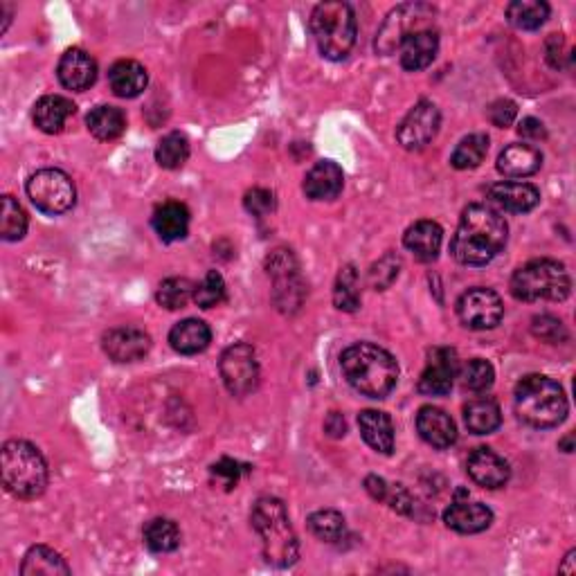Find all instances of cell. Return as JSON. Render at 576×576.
<instances>
[{
  "label": "cell",
  "mask_w": 576,
  "mask_h": 576,
  "mask_svg": "<svg viewBox=\"0 0 576 576\" xmlns=\"http://www.w3.org/2000/svg\"><path fill=\"white\" fill-rule=\"evenodd\" d=\"M507 221L489 205H468L455 237L450 241V252L464 266H486L507 243Z\"/></svg>",
  "instance_id": "cell-1"
},
{
  "label": "cell",
  "mask_w": 576,
  "mask_h": 576,
  "mask_svg": "<svg viewBox=\"0 0 576 576\" xmlns=\"http://www.w3.org/2000/svg\"><path fill=\"white\" fill-rule=\"evenodd\" d=\"M340 367L347 383L369 399H385L399 381V365L394 356L372 342L347 347L340 356Z\"/></svg>",
  "instance_id": "cell-2"
},
{
  "label": "cell",
  "mask_w": 576,
  "mask_h": 576,
  "mask_svg": "<svg viewBox=\"0 0 576 576\" xmlns=\"http://www.w3.org/2000/svg\"><path fill=\"white\" fill-rule=\"evenodd\" d=\"M252 529L257 531L264 549V558L275 567H291L300 558V543L288 520L282 500L261 498L252 509Z\"/></svg>",
  "instance_id": "cell-3"
},
{
  "label": "cell",
  "mask_w": 576,
  "mask_h": 576,
  "mask_svg": "<svg viewBox=\"0 0 576 576\" xmlns=\"http://www.w3.org/2000/svg\"><path fill=\"white\" fill-rule=\"evenodd\" d=\"M0 468H3L5 489L14 498H39L48 486V464H45L41 450L30 441H7L0 453Z\"/></svg>",
  "instance_id": "cell-4"
},
{
  "label": "cell",
  "mask_w": 576,
  "mask_h": 576,
  "mask_svg": "<svg viewBox=\"0 0 576 576\" xmlns=\"http://www.w3.org/2000/svg\"><path fill=\"white\" fill-rule=\"evenodd\" d=\"M516 412L531 428H554L567 417V396L556 381L529 374L516 385Z\"/></svg>",
  "instance_id": "cell-5"
},
{
  "label": "cell",
  "mask_w": 576,
  "mask_h": 576,
  "mask_svg": "<svg viewBox=\"0 0 576 576\" xmlns=\"http://www.w3.org/2000/svg\"><path fill=\"white\" fill-rule=\"evenodd\" d=\"M311 32L324 59L342 61L356 43V14L347 3H320L311 14Z\"/></svg>",
  "instance_id": "cell-6"
},
{
  "label": "cell",
  "mask_w": 576,
  "mask_h": 576,
  "mask_svg": "<svg viewBox=\"0 0 576 576\" xmlns=\"http://www.w3.org/2000/svg\"><path fill=\"white\" fill-rule=\"evenodd\" d=\"M570 275L554 259H534L511 277V293L520 302H563L570 295Z\"/></svg>",
  "instance_id": "cell-7"
},
{
  "label": "cell",
  "mask_w": 576,
  "mask_h": 576,
  "mask_svg": "<svg viewBox=\"0 0 576 576\" xmlns=\"http://www.w3.org/2000/svg\"><path fill=\"white\" fill-rule=\"evenodd\" d=\"M27 196L36 210L50 216L68 212L75 205V183L61 169H41L27 180Z\"/></svg>",
  "instance_id": "cell-8"
},
{
  "label": "cell",
  "mask_w": 576,
  "mask_h": 576,
  "mask_svg": "<svg viewBox=\"0 0 576 576\" xmlns=\"http://www.w3.org/2000/svg\"><path fill=\"white\" fill-rule=\"evenodd\" d=\"M435 16V9L426 3H405L392 9L390 16L376 34V50L381 54H392L410 34L430 27V18Z\"/></svg>",
  "instance_id": "cell-9"
},
{
  "label": "cell",
  "mask_w": 576,
  "mask_h": 576,
  "mask_svg": "<svg viewBox=\"0 0 576 576\" xmlns=\"http://www.w3.org/2000/svg\"><path fill=\"white\" fill-rule=\"evenodd\" d=\"M221 378L228 392L234 396H248L257 390L259 363L255 349L246 342H237L223 351L221 356Z\"/></svg>",
  "instance_id": "cell-10"
},
{
  "label": "cell",
  "mask_w": 576,
  "mask_h": 576,
  "mask_svg": "<svg viewBox=\"0 0 576 576\" xmlns=\"http://www.w3.org/2000/svg\"><path fill=\"white\" fill-rule=\"evenodd\" d=\"M457 315L464 327L473 331H486L498 327L504 315V304L500 295L491 291V288H471V291L459 297Z\"/></svg>",
  "instance_id": "cell-11"
},
{
  "label": "cell",
  "mask_w": 576,
  "mask_h": 576,
  "mask_svg": "<svg viewBox=\"0 0 576 576\" xmlns=\"http://www.w3.org/2000/svg\"><path fill=\"white\" fill-rule=\"evenodd\" d=\"M268 273L275 279V304L282 311L300 309L304 300V282L291 250H277L268 259Z\"/></svg>",
  "instance_id": "cell-12"
},
{
  "label": "cell",
  "mask_w": 576,
  "mask_h": 576,
  "mask_svg": "<svg viewBox=\"0 0 576 576\" xmlns=\"http://www.w3.org/2000/svg\"><path fill=\"white\" fill-rule=\"evenodd\" d=\"M439 124H441L439 108L428 102V99H421V102L405 115V120L401 122L399 129H396V140H399L403 149L419 151L435 140Z\"/></svg>",
  "instance_id": "cell-13"
},
{
  "label": "cell",
  "mask_w": 576,
  "mask_h": 576,
  "mask_svg": "<svg viewBox=\"0 0 576 576\" xmlns=\"http://www.w3.org/2000/svg\"><path fill=\"white\" fill-rule=\"evenodd\" d=\"M459 372V356L453 347H435L428 354L426 369L419 378V392L426 396H444L450 392Z\"/></svg>",
  "instance_id": "cell-14"
},
{
  "label": "cell",
  "mask_w": 576,
  "mask_h": 576,
  "mask_svg": "<svg viewBox=\"0 0 576 576\" xmlns=\"http://www.w3.org/2000/svg\"><path fill=\"white\" fill-rule=\"evenodd\" d=\"M102 347L115 363H135L149 354L151 338L147 331L138 327H117L104 333Z\"/></svg>",
  "instance_id": "cell-15"
},
{
  "label": "cell",
  "mask_w": 576,
  "mask_h": 576,
  "mask_svg": "<svg viewBox=\"0 0 576 576\" xmlns=\"http://www.w3.org/2000/svg\"><path fill=\"white\" fill-rule=\"evenodd\" d=\"M466 471L484 489H500L509 482V464L491 448H475L466 462Z\"/></svg>",
  "instance_id": "cell-16"
},
{
  "label": "cell",
  "mask_w": 576,
  "mask_h": 576,
  "mask_svg": "<svg viewBox=\"0 0 576 576\" xmlns=\"http://www.w3.org/2000/svg\"><path fill=\"white\" fill-rule=\"evenodd\" d=\"M57 75L63 88L81 93V90H86L95 84L97 63L86 50L72 48L59 59Z\"/></svg>",
  "instance_id": "cell-17"
},
{
  "label": "cell",
  "mask_w": 576,
  "mask_h": 576,
  "mask_svg": "<svg viewBox=\"0 0 576 576\" xmlns=\"http://www.w3.org/2000/svg\"><path fill=\"white\" fill-rule=\"evenodd\" d=\"M444 522L448 529L457 531V534H480V531L491 527L493 511L482 502L457 500L444 511Z\"/></svg>",
  "instance_id": "cell-18"
},
{
  "label": "cell",
  "mask_w": 576,
  "mask_h": 576,
  "mask_svg": "<svg viewBox=\"0 0 576 576\" xmlns=\"http://www.w3.org/2000/svg\"><path fill=\"white\" fill-rule=\"evenodd\" d=\"M417 430L423 441L435 448H450L457 441V426L453 417L435 405H426L417 414Z\"/></svg>",
  "instance_id": "cell-19"
},
{
  "label": "cell",
  "mask_w": 576,
  "mask_h": 576,
  "mask_svg": "<svg viewBox=\"0 0 576 576\" xmlns=\"http://www.w3.org/2000/svg\"><path fill=\"white\" fill-rule=\"evenodd\" d=\"M491 203H495L504 212L525 214L531 212L540 203V192L529 183H516V180H502L489 189Z\"/></svg>",
  "instance_id": "cell-20"
},
{
  "label": "cell",
  "mask_w": 576,
  "mask_h": 576,
  "mask_svg": "<svg viewBox=\"0 0 576 576\" xmlns=\"http://www.w3.org/2000/svg\"><path fill=\"white\" fill-rule=\"evenodd\" d=\"M345 187V174L333 160H322L313 165L304 178V194L311 201H333Z\"/></svg>",
  "instance_id": "cell-21"
},
{
  "label": "cell",
  "mask_w": 576,
  "mask_h": 576,
  "mask_svg": "<svg viewBox=\"0 0 576 576\" xmlns=\"http://www.w3.org/2000/svg\"><path fill=\"white\" fill-rule=\"evenodd\" d=\"M437 50H439V34L432 30V27L414 32L401 43V66L412 72L428 68L430 63L435 61Z\"/></svg>",
  "instance_id": "cell-22"
},
{
  "label": "cell",
  "mask_w": 576,
  "mask_h": 576,
  "mask_svg": "<svg viewBox=\"0 0 576 576\" xmlns=\"http://www.w3.org/2000/svg\"><path fill=\"white\" fill-rule=\"evenodd\" d=\"M151 225L158 237L167 243H174L187 237L189 232V210L185 203L165 201L156 207L151 216Z\"/></svg>",
  "instance_id": "cell-23"
},
{
  "label": "cell",
  "mask_w": 576,
  "mask_h": 576,
  "mask_svg": "<svg viewBox=\"0 0 576 576\" xmlns=\"http://www.w3.org/2000/svg\"><path fill=\"white\" fill-rule=\"evenodd\" d=\"M543 167V153L531 144H509L498 156V171L507 178L534 176Z\"/></svg>",
  "instance_id": "cell-24"
},
{
  "label": "cell",
  "mask_w": 576,
  "mask_h": 576,
  "mask_svg": "<svg viewBox=\"0 0 576 576\" xmlns=\"http://www.w3.org/2000/svg\"><path fill=\"white\" fill-rule=\"evenodd\" d=\"M75 104L63 95H45L34 106V124L36 129L54 135L61 133L63 126L75 115Z\"/></svg>",
  "instance_id": "cell-25"
},
{
  "label": "cell",
  "mask_w": 576,
  "mask_h": 576,
  "mask_svg": "<svg viewBox=\"0 0 576 576\" xmlns=\"http://www.w3.org/2000/svg\"><path fill=\"white\" fill-rule=\"evenodd\" d=\"M212 342V331L203 320L187 318L183 322H178L174 329L169 331V345L174 351L183 356H194L201 354Z\"/></svg>",
  "instance_id": "cell-26"
},
{
  "label": "cell",
  "mask_w": 576,
  "mask_h": 576,
  "mask_svg": "<svg viewBox=\"0 0 576 576\" xmlns=\"http://www.w3.org/2000/svg\"><path fill=\"white\" fill-rule=\"evenodd\" d=\"M441 241H444V232L435 221H417L403 234V246L419 261L437 259Z\"/></svg>",
  "instance_id": "cell-27"
},
{
  "label": "cell",
  "mask_w": 576,
  "mask_h": 576,
  "mask_svg": "<svg viewBox=\"0 0 576 576\" xmlns=\"http://www.w3.org/2000/svg\"><path fill=\"white\" fill-rule=\"evenodd\" d=\"M358 426L360 435L367 441V446H372L376 453L390 455L394 450V426L392 419L385 412L378 410H363L358 414Z\"/></svg>",
  "instance_id": "cell-28"
},
{
  "label": "cell",
  "mask_w": 576,
  "mask_h": 576,
  "mask_svg": "<svg viewBox=\"0 0 576 576\" xmlns=\"http://www.w3.org/2000/svg\"><path fill=\"white\" fill-rule=\"evenodd\" d=\"M147 70H144L142 63L133 59H122L117 61L115 66L108 72V84L117 97L131 99L138 97L144 88H147Z\"/></svg>",
  "instance_id": "cell-29"
},
{
  "label": "cell",
  "mask_w": 576,
  "mask_h": 576,
  "mask_svg": "<svg viewBox=\"0 0 576 576\" xmlns=\"http://www.w3.org/2000/svg\"><path fill=\"white\" fill-rule=\"evenodd\" d=\"M21 574L25 576H59L70 574L68 563L63 561L59 552H54L48 545H36L25 554Z\"/></svg>",
  "instance_id": "cell-30"
},
{
  "label": "cell",
  "mask_w": 576,
  "mask_h": 576,
  "mask_svg": "<svg viewBox=\"0 0 576 576\" xmlns=\"http://www.w3.org/2000/svg\"><path fill=\"white\" fill-rule=\"evenodd\" d=\"M464 423L473 435H491L502 423L500 405L493 399H475L464 408Z\"/></svg>",
  "instance_id": "cell-31"
},
{
  "label": "cell",
  "mask_w": 576,
  "mask_h": 576,
  "mask_svg": "<svg viewBox=\"0 0 576 576\" xmlns=\"http://www.w3.org/2000/svg\"><path fill=\"white\" fill-rule=\"evenodd\" d=\"M88 131L95 135L97 140L108 142L120 138L126 126V117L117 106H97L86 117Z\"/></svg>",
  "instance_id": "cell-32"
},
{
  "label": "cell",
  "mask_w": 576,
  "mask_h": 576,
  "mask_svg": "<svg viewBox=\"0 0 576 576\" xmlns=\"http://www.w3.org/2000/svg\"><path fill=\"white\" fill-rule=\"evenodd\" d=\"M144 545L156 554H169L180 545V529L174 520L153 518L144 527Z\"/></svg>",
  "instance_id": "cell-33"
},
{
  "label": "cell",
  "mask_w": 576,
  "mask_h": 576,
  "mask_svg": "<svg viewBox=\"0 0 576 576\" xmlns=\"http://www.w3.org/2000/svg\"><path fill=\"white\" fill-rule=\"evenodd\" d=\"M365 489L369 491V495H372L374 500L387 502L394 511L405 513V516L412 513V509H414L412 495L405 491V486H401V484H387L383 477L369 475L365 480Z\"/></svg>",
  "instance_id": "cell-34"
},
{
  "label": "cell",
  "mask_w": 576,
  "mask_h": 576,
  "mask_svg": "<svg viewBox=\"0 0 576 576\" xmlns=\"http://www.w3.org/2000/svg\"><path fill=\"white\" fill-rule=\"evenodd\" d=\"M486 153H489V135L486 133H471L457 144L453 156H450V165L455 169H475L480 167Z\"/></svg>",
  "instance_id": "cell-35"
},
{
  "label": "cell",
  "mask_w": 576,
  "mask_h": 576,
  "mask_svg": "<svg viewBox=\"0 0 576 576\" xmlns=\"http://www.w3.org/2000/svg\"><path fill=\"white\" fill-rule=\"evenodd\" d=\"M549 5L543 0H513L507 5V18L518 30H538L547 21Z\"/></svg>",
  "instance_id": "cell-36"
},
{
  "label": "cell",
  "mask_w": 576,
  "mask_h": 576,
  "mask_svg": "<svg viewBox=\"0 0 576 576\" xmlns=\"http://www.w3.org/2000/svg\"><path fill=\"white\" fill-rule=\"evenodd\" d=\"M27 232V214L14 196H3L0 203V237L5 241L23 239Z\"/></svg>",
  "instance_id": "cell-37"
},
{
  "label": "cell",
  "mask_w": 576,
  "mask_h": 576,
  "mask_svg": "<svg viewBox=\"0 0 576 576\" xmlns=\"http://www.w3.org/2000/svg\"><path fill=\"white\" fill-rule=\"evenodd\" d=\"M309 529L315 538L324 540V543H338V540H342L347 534L345 518H342V513L333 509H322V511L311 513Z\"/></svg>",
  "instance_id": "cell-38"
},
{
  "label": "cell",
  "mask_w": 576,
  "mask_h": 576,
  "mask_svg": "<svg viewBox=\"0 0 576 576\" xmlns=\"http://www.w3.org/2000/svg\"><path fill=\"white\" fill-rule=\"evenodd\" d=\"M189 158V140L183 133H167L158 142L156 160L162 169H180Z\"/></svg>",
  "instance_id": "cell-39"
},
{
  "label": "cell",
  "mask_w": 576,
  "mask_h": 576,
  "mask_svg": "<svg viewBox=\"0 0 576 576\" xmlns=\"http://www.w3.org/2000/svg\"><path fill=\"white\" fill-rule=\"evenodd\" d=\"M333 304H336V309L347 313H354L360 306L358 273L354 266H345L338 273L336 288H333Z\"/></svg>",
  "instance_id": "cell-40"
},
{
  "label": "cell",
  "mask_w": 576,
  "mask_h": 576,
  "mask_svg": "<svg viewBox=\"0 0 576 576\" xmlns=\"http://www.w3.org/2000/svg\"><path fill=\"white\" fill-rule=\"evenodd\" d=\"M194 284L187 277H169L158 288V304L169 311H178L194 297Z\"/></svg>",
  "instance_id": "cell-41"
},
{
  "label": "cell",
  "mask_w": 576,
  "mask_h": 576,
  "mask_svg": "<svg viewBox=\"0 0 576 576\" xmlns=\"http://www.w3.org/2000/svg\"><path fill=\"white\" fill-rule=\"evenodd\" d=\"M192 300L201 306V309H214V306H219L225 300L223 277L216 273V270H210L203 282L194 288Z\"/></svg>",
  "instance_id": "cell-42"
},
{
  "label": "cell",
  "mask_w": 576,
  "mask_h": 576,
  "mask_svg": "<svg viewBox=\"0 0 576 576\" xmlns=\"http://www.w3.org/2000/svg\"><path fill=\"white\" fill-rule=\"evenodd\" d=\"M493 381H495V369L489 360H484V358H473L462 372V383L466 390H471V392L489 390Z\"/></svg>",
  "instance_id": "cell-43"
},
{
  "label": "cell",
  "mask_w": 576,
  "mask_h": 576,
  "mask_svg": "<svg viewBox=\"0 0 576 576\" xmlns=\"http://www.w3.org/2000/svg\"><path fill=\"white\" fill-rule=\"evenodd\" d=\"M401 270V259L390 252L383 259H378L376 264L369 270V284H372L376 291H385L387 286H392V282L399 277Z\"/></svg>",
  "instance_id": "cell-44"
},
{
  "label": "cell",
  "mask_w": 576,
  "mask_h": 576,
  "mask_svg": "<svg viewBox=\"0 0 576 576\" xmlns=\"http://www.w3.org/2000/svg\"><path fill=\"white\" fill-rule=\"evenodd\" d=\"M531 331L534 336L549 342V345H558V342L567 340V329L563 327V322L552 315H536L534 322H531Z\"/></svg>",
  "instance_id": "cell-45"
},
{
  "label": "cell",
  "mask_w": 576,
  "mask_h": 576,
  "mask_svg": "<svg viewBox=\"0 0 576 576\" xmlns=\"http://www.w3.org/2000/svg\"><path fill=\"white\" fill-rule=\"evenodd\" d=\"M243 205H246V210L252 216L261 219V216H268L270 212L275 210V194L270 192V189L255 187V189H250L246 198H243Z\"/></svg>",
  "instance_id": "cell-46"
},
{
  "label": "cell",
  "mask_w": 576,
  "mask_h": 576,
  "mask_svg": "<svg viewBox=\"0 0 576 576\" xmlns=\"http://www.w3.org/2000/svg\"><path fill=\"white\" fill-rule=\"evenodd\" d=\"M210 473H212V477L216 480V484L223 486L225 491H232L234 486H237L239 477H241V466H239V462H234V459L223 457L221 462H216V464L210 468Z\"/></svg>",
  "instance_id": "cell-47"
},
{
  "label": "cell",
  "mask_w": 576,
  "mask_h": 576,
  "mask_svg": "<svg viewBox=\"0 0 576 576\" xmlns=\"http://www.w3.org/2000/svg\"><path fill=\"white\" fill-rule=\"evenodd\" d=\"M516 115L518 108L511 99H498V102H493L489 106V120L493 126H498V129H507V126H511L513 120H516Z\"/></svg>",
  "instance_id": "cell-48"
},
{
  "label": "cell",
  "mask_w": 576,
  "mask_h": 576,
  "mask_svg": "<svg viewBox=\"0 0 576 576\" xmlns=\"http://www.w3.org/2000/svg\"><path fill=\"white\" fill-rule=\"evenodd\" d=\"M518 133L522 135V138L531 140V142H540V140L547 138L545 124L536 120V117H525V120H522L518 126Z\"/></svg>",
  "instance_id": "cell-49"
},
{
  "label": "cell",
  "mask_w": 576,
  "mask_h": 576,
  "mask_svg": "<svg viewBox=\"0 0 576 576\" xmlns=\"http://www.w3.org/2000/svg\"><path fill=\"white\" fill-rule=\"evenodd\" d=\"M324 428H327V432H329L331 437H342V435H345V430H347L345 419H342L338 412L329 414V419H327V423H324Z\"/></svg>",
  "instance_id": "cell-50"
},
{
  "label": "cell",
  "mask_w": 576,
  "mask_h": 576,
  "mask_svg": "<svg viewBox=\"0 0 576 576\" xmlns=\"http://www.w3.org/2000/svg\"><path fill=\"white\" fill-rule=\"evenodd\" d=\"M574 554H576V552H574V549H572V552L565 556V563H563L561 567H558V572H567V574H574V572H576V567L572 565V561H574Z\"/></svg>",
  "instance_id": "cell-51"
}]
</instances>
